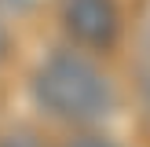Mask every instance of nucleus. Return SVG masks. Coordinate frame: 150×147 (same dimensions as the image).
Here are the masks:
<instances>
[{
    "mask_svg": "<svg viewBox=\"0 0 150 147\" xmlns=\"http://www.w3.org/2000/svg\"><path fill=\"white\" fill-rule=\"evenodd\" d=\"M70 147H117V143H110V140H103V136H84V140H77V143H70Z\"/></svg>",
    "mask_w": 150,
    "mask_h": 147,
    "instance_id": "20e7f679",
    "label": "nucleus"
},
{
    "mask_svg": "<svg viewBox=\"0 0 150 147\" xmlns=\"http://www.w3.org/2000/svg\"><path fill=\"white\" fill-rule=\"evenodd\" d=\"M33 99L66 121H95L114 107L110 81L81 55H51L33 74Z\"/></svg>",
    "mask_w": 150,
    "mask_h": 147,
    "instance_id": "f257e3e1",
    "label": "nucleus"
},
{
    "mask_svg": "<svg viewBox=\"0 0 150 147\" xmlns=\"http://www.w3.org/2000/svg\"><path fill=\"white\" fill-rule=\"evenodd\" d=\"M0 147H40V140L29 136V132H15V136H7Z\"/></svg>",
    "mask_w": 150,
    "mask_h": 147,
    "instance_id": "7ed1b4c3",
    "label": "nucleus"
},
{
    "mask_svg": "<svg viewBox=\"0 0 150 147\" xmlns=\"http://www.w3.org/2000/svg\"><path fill=\"white\" fill-rule=\"evenodd\" d=\"M4 48H7V33H4V26H0V55H4Z\"/></svg>",
    "mask_w": 150,
    "mask_h": 147,
    "instance_id": "39448f33",
    "label": "nucleus"
},
{
    "mask_svg": "<svg viewBox=\"0 0 150 147\" xmlns=\"http://www.w3.org/2000/svg\"><path fill=\"white\" fill-rule=\"evenodd\" d=\"M62 26L81 44H110L117 37V4L114 0H62Z\"/></svg>",
    "mask_w": 150,
    "mask_h": 147,
    "instance_id": "f03ea898",
    "label": "nucleus"
},
{
    "mask_svg": "<svg viewBox=\"0 0 150 147\" xmlns=\"http://www.w3.org/2000/svg\"><path fill=\"white\" fill-rule=\"evenodd\" d=\"M146 107H150V77H146Z\"/></svg>",
    "mask_w": 150,
    "mask_h": 147,
    "instance_id": "423d86ee",
    "label": "nucleus"
}]
</instances>
